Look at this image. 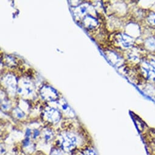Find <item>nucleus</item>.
<instances>
[{"mask_svg": "<svg viewBox=\"0 0 155 155\" xmlns=\"http://www.w3.org/2000/svg\"><path fill=\"white\" fill-rule=\"evenodd\" d=\"M28 144H29V139H25L24 141L25 146H27V145H28Z\"/></svg>", "mask_w": 155, "mask_h": 155, "instance_id": "nucleus-5", "label": "nucleus"}, {"mask_svg": "<svg viewBox=\"0 0 155 155\" xmlns=\"http://www.w3.org/2000/svg\"><path fill=\"white\" fill-rule=\"evenodd\" d=\"M153 35L155 37V30H154V32H153Z\"/></svg>", "mask_w": 155, "mask_h": 155, "instance_id": "nucleus-7", "label": "nucleus"}, {"mask_svg": "<svg viewBox=\"0 0 155 155\" xmlns=\"http://www.w3.org/2000/svg\"><path fill=\"white\" fill-rule=\"evenodd\" d=\"M143 48L149 54H155V37L153 34L150 35L144 39Z\"/></svg>", "mask_w": 155, "mask_h": 155, "instance_id": "nucleus-1", "label": "nucleus"}, {"mask_svg": "<svg viewBox=\"0 0 155 155\" xmlns=\"http://www.w3.org/2000/svg\"><path fill=\"white\" fill-rule=\"evenodd\" d=\"M84 155H96V154L93 150H88L85 152Z\"/></svg>", "mask_w": 155, "mask_h": 155, "instance_id": "nucleus-3", "label": "nucleus"}, {"mask_svg": "<svg viewBox=\"0 0 155 155\" xmlns=\"http://www.w3.org/2000/svg\"><path fill=\"white\" fill-rule=\"evenodd\" d=\"M144 20L150 29L155 30V12L151 10L147 11Z\"/></svg>", "mask_w": 155, "mask_h": 155, "instance_id": "nucleus-2", "label": "nucleus"}, {"mask_svg": "<svg viewBox=\"0 0 155 155\" xmlns=\"http://www.w3.org/2000/svg\"><path fill=\"white\" fill-rule=\"evenodd\" d=\"M60 154H61V153L58 151H54L52 153V155H60Z\"/></svg>", "mask_w": 155, "mask_h": 155, "instance_id": "nucleus-4", "label": "nucleus"}, {"mask_svg": "<svg viewBox=\"0 0 155 155\" xmlns=\"http://www.w3.org/2000/svg\"><path fill=\"white\" fill-rule=\"evenodd\" d=\"M39 134V131H38V130H35V131H34V135L35 136H38V134Z\"/></svg>", "mask_w": 155, "mask_h": 155, "instance_id": "nucleus-6", "label": "nucleus"}]
</instances>
